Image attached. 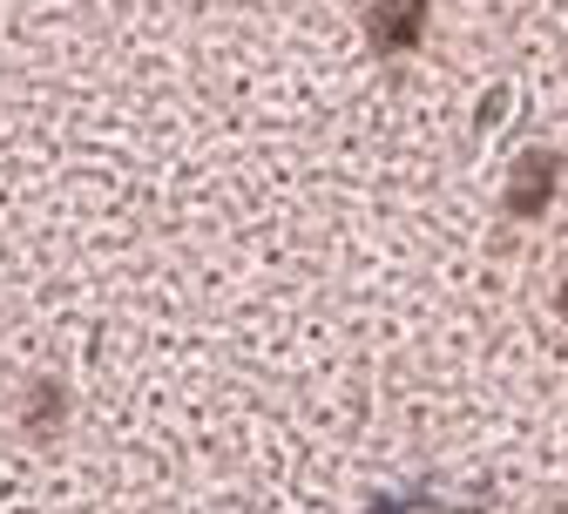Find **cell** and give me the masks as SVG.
<instances>
[{
	"instance_id": "6da1fadb",
	"label": "cell",
	"mask_w": 568,
	"mask_h": 514,
	"mask_svg": "<svg viewBox=\"0 0 568 514\" xmlns=\"http://www.w3.org/2000/svg\"><path fill=\"white\" fill-rule=\"evenodd\" d=\"M419 28H426V0H373V8H366V34L386 54L419 48Z\"/></svg>"
},
{
	"instance_id": "7a4b0ae2",
	"label": "cell",
	"mask_w": 568,
	"mask_h": 514,
	"mask_svg": "<svg viewBox=\"0 0 568 514\" xmlns=\"http://www.w3.org/2000/svg\"><path fill=\"white\" fill-rule=\"evenodd\" d=\"M548 190H555V157H548V150H528V157H521V170H515V190H508L515 216H535Z\"/></svg>"
},
{
	"instance_id": "3957f363",
	"label": "cell",
	"mask_w": 568,
	"mask_h": 514,
	"mask_svg": "<svg viewBox=\"0 0 568 514\" xmlns=\"http://www.w3.org/2000/svg\"><path fill=\"white\" fill-rule=\"evenodd\" d=\"M561 312H568V291H561Z\"/></svg>"
}]
</instances>
